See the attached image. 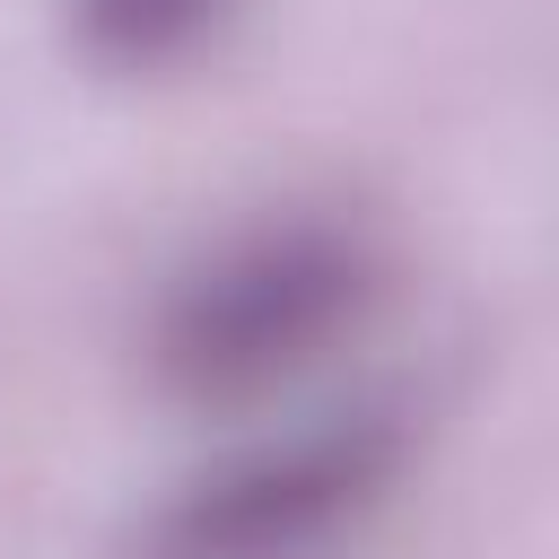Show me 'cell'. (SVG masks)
Here are the masks:
<instances>
[{
    "label": "cell",
    "mask_w": 559,
    "mask_h": 559,
    "mask_svg": "<svg viewBox=\"0 0 559 559\" xmlns=\"http://www.w3.org/2000/svg\"><path fill=\"white\" fill-rule=\"evenodd\" d=\"M411 402L349 393L210 454L140 524V559H314L411 472Z\"/></svg>",
    "instance_id": "cell-2"
},
{
    "label": "cell",
    "mask_w": 559,
    "mask_h": 559,
    "mask_svg": "<svg viewBox=\"0 0 559 559\" xmlns=\"http://www.w3.org/2000/svg\"><path fill=\"white\" fill-rule=\"evenodd\" d=\"M384 306V253L358 218L262 210L166 271L148 306V376L183 411H262L323 376Z\"/></svg>",
    "instance_id": "cell-1"
},
{
    "label": "cell",
    "mask_w": 559,
    "mask_h": 559,
    "mask_svg": "<svg viewBox=\"0 0 559 559\" xmlns=\"http://www.w3.org/2000/svg\"><path fill=\"white\" fill-rule=\"evenodd\" d=\"M236 9L245 0H61V26L105 79H166L201 61L236 26Z\"/></svg>",
    "instance_id": "cell-3"
}]
</instances>
